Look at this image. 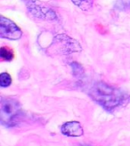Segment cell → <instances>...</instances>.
Segmentation results:
<instances>
[{
	"label": "cell",
	"instance_id": "7",
	"mask_svg": "<svg viewBox=\"0 0 130 146\" xmlns=\"http://www.w3.org/2000/svg\"><path fill=\"white\" fill-rule=\"evenodd\" d=\"M76 6L83 11H88L93 7L94 0H71Z\"/></svg>",
	"mask_w": 130,
	"mask_h": 146
},
{
	"label": "cell",
	"instance_id": "11",
	"mask_svg": "<svg viewBox=\"0 0 130 146\" xmlns=\"http://www.w3.org/2000/svg\"><path fill=\"white\" fill-rule=\"evenodd\" d=\"M123 1L126 3L125 5H120V8H122V9H123V8H125V7H126V8H130V0H123Z\"/></svg>",
	"mask_w": 130,
	"mask_h": 146
},
{
	"label": "cell",
	"instance_id": "12",
	"mask_svg": "<svg viewBox=\"0 0 130 146\" xmlns=\"http://www.w3.org/2000/svg\"><path fill=\"white\" fill-rule=\"evenodd\" d=\"M84 146H86V145H84Z\"/></svg>",
	"mask_w": 130,
	"mask_h": 146
},
{
	"label": "cell",
	"instance_id": "1",
	"mask_svg": "<svg viewBox=\"0 0 130 146\" xmlns=\"http://www.w3.org/2000/svg\"><path fill=\"white\" fill-rule=\"evenodd\" d=\"M88 94L93 100L108 110L119 106L124 98L123 94L119 89L103 82L94 84Z\"/></svg>",
	"mask_w": 130,
	"mask_h": 146
},
{
	"label": "cell",
	"instance_id": "4",
	"mask_svg": "<svg viewBox=\"0 0 130 146\" xmlns=\"http://www.w3.org/2000/svg\"><path fill=\"white\" fill-rule=\"evenodd\" d=\"M52 46H54V50L61 54H70L81 51V46L78 42L70 38L67 35H58L55 36Z\"/></svg>",
	"mask_w": 130,
	"mask_h": 146
},
{
	"label": "cell",
	"instance_id": "6",
	"mask_svg": "<svg viewBox=\"0 0 130 146\" xmlns=\"http://www.w3.org/2000/svg\"><path fill=\"white\" fill-rule=\"evenodd\" d=\"M62 135L70 137H78L84 134V130L81 124L78 121H69L64 123L61 127Z\"/></svg>",
	"mask_w": 130,
	"mask_h": 146
},
{
	"label": "cell",
	"instance_id": "9",
	"mask_svg": "<svg viewBox=\"0 0 130 146\" xmlns=\"http://www.w3.org/2000/svg\"><path fill=\"white\" fill-rule=\"evenodd\" d=\"M12 83L11 76L6 72H3L0 75V86L2 87H7L9 86Z\"/></svg>",
	"mask_w": 130,
	"mask_h": 146
},
{
	"label": "cell",
	"instance_id": "8",
	"mask_svg": "<svg viewBox=\"0 0 130 146\" xmlns=\"http://www.w3.org/2000/svg\"><path fill=\"white\" fill-rule=\"evenodd\" d=\"M0 57L2 61H12L14 57V53L12 48L8 46H3L0 49Z\"/></svg>",
	"mask_w": 130,
	"mask_h": 146
},
{
	"label": "cell",
	"instance_id": "5",
	"mask_svg": "<svg viewBox=\"0 0 130 146\" xmlns=\"http://www.w3.org/2000/svg\"><path fill=\"white\" fill-rule=\"evenodd\" d=\"M21 36L23 32L13 21L4 16L0 17V36L2 38L17 40L21 38Z\"/></svg>",
	"mask_w": 130,
	"mask_h": 146
},
{
	"label": "cell",
	"instance_id": "3",
	"mask_svg": "<svg viewBox=\"0 0 130 146\" xmlns=\"http://www.w3.org/2000/svg\"><path fill=\"white\" fill-rule=\"evenodd\" d=\"M27 8L33 16L45 21H54L57 19L55 12L39 0H26Z\"/></svg>",
	"mask_w": 130,
	"mask_h": 146
},
{
	"label": "cell",
	"instance_id": "2",
	"mask_svg": "<svg viewBox=\"0 0 130 146\" xmlns=\"http://www.w3.org/2000/svg\"><path fill=\"white\" fill-rule=\"evenodd\" d=\"M21 114V107L19 103L13 99H2L0 117L5 125L11 127L16 124V120Z\"/></svg>",
	"mask_w": 130,
	"mask_h": 146
},
{
	"label": "cell",
	"instance_id": "10",
	"mask_svg": "<svg viewBox=\"0 0 130 146\" xmlns=\"http://www.w3.org/2000/svg\"><path fill=\"white\" fill-rule=\"evenodd\" d=\"M72 72H73V75L75 77H81L84 75V69L80 64L78 62H72L70 64Z\"/></svg>",
	"mask_w": 130,
	"mask_h": 146
}]
</instances>
